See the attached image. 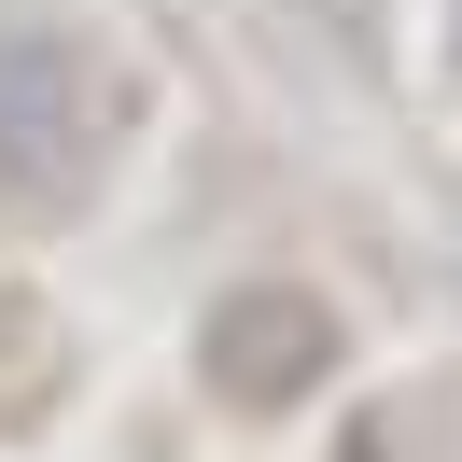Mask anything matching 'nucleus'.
I'll list each match as a JSON object with an SVG mask.
<instances>
[{"mask_svg":"<svg viewBox=\"0 0 462 462\" xmlns=\"http://www.w3.org/2000/svg\"><path fill=\"white\" fill-rule=\"evenodd\" d=\"M29 141H85V70H70L42 29H0V169H14Z\"/></svg>","mask_w":462,"mask_h":462,"instance_id":"1","label":"nucleus"}]
</instances>
